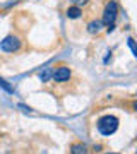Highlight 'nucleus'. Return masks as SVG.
<instances>
[{"mask_svg":"<svg viewBox=\"0 0 137 154\" xmlns=\"http://www.w3.org/2000/svg\"><path fill=\"white\" fill-rule=\"evenodd\" d=\"M117 16H118V5H117L115 0H110L108 4H106V7H104L103 19H101V22H103L104 26H106V29H108V33L115 29Z\"/></svg>","mask_w":137,"mask_h":154,"instance_id":"1","label":"nucleus"},{"mask_svg":"<svg viewBox=\"0 0 137 154\" xmlns=\"http://www.w3.org/2000/svg\"><path fill=\"white\" fill-rule=\"evenodd\" d=\"M96 125H98L99 134H103V135H111V134H115L117 128H118V118L113 116V115H104L98 120Z\"/></svg>","mask_w":137,"mask_h":154,"instance_id":"2","label":"nucleus"},{"mask_svg":"<svg viewBox=\"0 0 137 154\" xmlns=\"http://www.w3.org/2000/svg\"><path fill=\"white\" fill-rule=\"evenodd\" d=\"M19 46H21V39L17 38V36H14V34L5 36V38L0 41V48L4 50V51H9V53L17 51V50H19Z\"/></svg>","mask_w":137,"mask_h":154,"instance_id":"3","label":"nucleus"},{"mask_svg":"<svg viewBox=\"0 0 137 154\" xmlns=\"http://www.w3.org/2000/svg\"><path fill=\"white\" fill-rule=\"evenodd\" d=\"M51 79L55 82H65L70 79V69L67 65H58L53 69V74H51Z\"/></svg>","mask_w":137,"mask_h":154,"instance_id":"4","label":"nucleus"},{"mask_svg":"<svg viewBox=\"0 0 137 154\" xmlns=\"http://www.w3.org/2000/svg\"><path fill=\"white\" fill-rule=\"evenodd\" d=\"M70 154H88V147L82 142H76L70 146Z\"/></svg>","mask_w":137,"mask_h":154,"instance_id":"5","label":"nucleus"},{"mask_svg":"<svg viewBox=\"0 0 137 154\" xmlns=\"http://www.w3.org/2000/svg\"><path fill=\"white\" fill-rule=\"evenodd\" d=\"M51 74H53V69L46 67V69H43V70L38 74V79L41 81V82H48L50 79H51Z\"/></svg>","mask_w":137,"mask_h":154,"instance_id":"6","label":"nucleus"},{"mask_svg":"<svg viewBox=\"0 0 137 154\" xmlns=\"http://www.w3.org/2000/svg\"><path fill=\"white\" fill-rule=\"evenodd\" d=\"M81 14H82V11L79 5H74V7H69L67 9V17L69 19H77V17H81Z\"/></svg>","mask_w":137,"mask_h":154,"instance_id":"7","label":"nucleus"},{"mask_svg":"<svg viewBox=\"0 0 137 154\" xmlns=\"http://www.w3.org/2000/svg\"><path fill=\"white\" fill-rule=\"evenodd\" d=\"M101 26H103V22L101 21H91L88 24V31L91 34H94V33H99V29H101Z\"/></svg>","mask_w":137,"mask_h":154,"instance_id":"8","label":"nucleus"},{"mask_svg":"<svg viewBox=\"0 0 137 154\" xmlns=\"http://www.w3.org/2000/svg\"><path fill=\"white\" fill-rule=\"evenodd\" d=\"M0 88L4 89V91H7V93H11V94L14 93V88H12L11 84L7 82L5 79H2V77H0Z\"/></svg>","mask_w":137,"mask_h":154,"instance_id":"9","label":"nucleus"},{"mask_svg":"<svg viewBox=\"0 0 137 154\" xmlns=\"http://www.w3.org/2000/svg\"><path fill=\"white\" fill-rule=\"evenodd\" d=\"M127 45L130 46V50H132V53H134V57H137V45H135V41H134V38H129V39H127Z\"/></svg>","mask_w":137,"mask_h":154,"instance_id":"10","label":"nucleus"},{"mask_svg":"<svg viewBox=\"0 0 137 154\" xmlns=\"http://www.w3.org/2000/svg\"><path fill=\"white\" fill-rule=\"evenodd\" d=\"M77 4H79V5H86V4H88V0H77Z\"/></svg>","mask_w":137,"mask_h":154,"instance_id":"11","label":"nucleus"},{"mask_svg":"<svg viewBox=\"0 0 137 154\" xmlns=\"http://www.w3.org/2000/svg\"><path fill=\"white\" fill-rule=\"evenodd\" d=\"M134 110L137 111V101H135V103H134Z\"/></svg>","mask_w":137,"mask_h":154,"instance_id":"12","label":"nucleus"},{"mask_svg":"<svg viewBox=\"0 0 137 154\" xmlns=\"http://www.w3.org/2000/svg\"><path fill=\"white\" fill-rule=\"evenodd\" d=\"M135 154H137V151H135Z\"/></svg>","mask_w":137,"mask_h":154,"instance_id":"13","label":"nucleus"},{"mask_svg":"<svg viewBox=\"0 0 137 154\" xmlns=\"http://www.w3.org/2000/svg\"><path fill=\"white\" fill-rule=\"evenodd\" d=\"M135 96H137V94H135Z\"/></svg>","mask_w":137,"mask_h":154,"instance_id":"14","label":"nucleus"},{"mask_svg":"<svg viewBox=\"0 0 137 154\" xmlns=\"http://www.w3.org/2000/svg\"><path fill=\"white\" fill-rule=\"evenodd\" d=\"M111 154H113V152H111Z\"/></svg>","mask_w":137,"mask_h":154,"instance_id":"15","label":"nucleus"}]
</instances>
